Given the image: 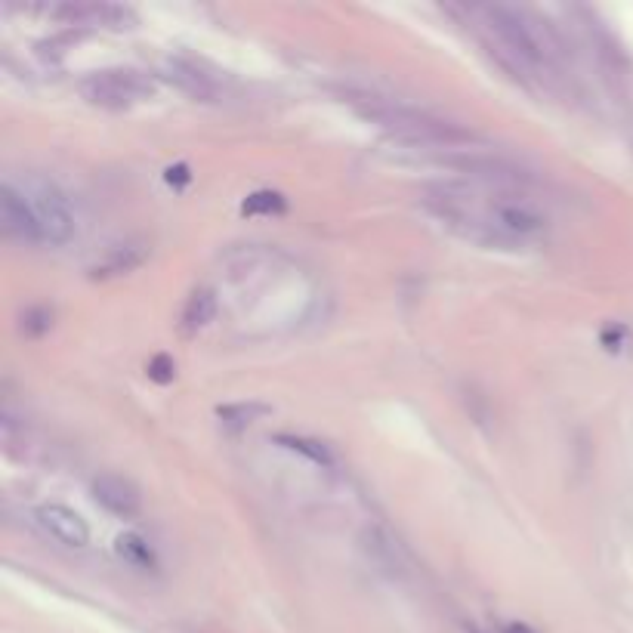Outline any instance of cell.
Returning a JSON list of instances; mask_svg holds the SVG:
<instances>
[{"instance_id":"6da1fadb","label":"cell","mask_w":633,"mask_h":633,"mask_svg":"<svg viewBox=\"0 0 633 633\" xmlns=\"http://www.w3.org/2000/svg\"><path fill=\"white\" fill-rule=\"evenodd\" d=\"M522 186H436L424 195L430 214L482 248L516 251L541 241L547 232V217L532 198L519 192Z\"/></svg>"},{"instance_id":"7a4b0ae2","label":"cell","mask_w":633,"mask_h":633,"mask_svg":"<svg viewBox=\"0 0 633 633\" xmlns=\"http://www.w3.org/2000/svg\"><path fill=\"white\" fill-rule=\"evenodd\" d=\"M473 16L479 19V28L485 31V44L491 53H498L507 68L516 75L532 78L541 75L553 62V44L547 38V28L525 10L491 4L476 7Z\"/></svg>"},{"instance_id":"3957f363","label":"cell","mask_w":633,"mask_h":633,"mask_svg":"<svg viewBox=\"0 0 633 633\" xmlns=\"http://www.w3.org/2000/svg\"><path fill=\"white\" fill-rule=\"evenodd\" d=\"M349 102L356 105L359 115L368 118L371 124L383 127L390 136L402 139L408 146H427V149H445V152H467L473 143V133L457 127L451 121H442L430 112L411 109V105L380 99V96H359L349 93Z\"/></svg>"},{"instance_id":"277c9868","label":"cell","mask_w":633,"mask_h":633,"mask_svg":"<svg viewBox=\"0 0 633 633\" xmlns=\"http://www.w3.org/2000/svg\"><path fill=\"white\" fill-rule=\"evenodd\" d=\"M155 93V84L149 75L136 72V68H105V72H93L81 81V96L99 109H130V105L143 102Z\"/></svg>"},{"instance_id":"5b68a950","label":"cell","mask_w":633,"mask_h":633,"mask_svg":"<svg viewBox=\"0 0 633 633\" xmlns=\"http://www.w3.org/2000/svg\"><path fill=\"white\" fill-rule=\"evenodd\" d=\"M19 192L28 201L34 220H38L44 244H65L75 235V217L68 210V201L50 183H31Z\"/></svg>"},{"instance_id":"8992f818","label":"cell","mask_w":633,"mask_h":633,"mask_svg":"<svg viewBox=\"0 0 633 633\" xmlns=\"http://www.w3.org/2000/svg\"><path fill=\"white\" fill-rule=\"evenodd\" d=\"M0 223H4V232L22 244H44L38 220H34L28 201L22 198V192L16 186H4L0 189Z\"/></svg>"},{"instance_id":"52a82bcc","label":"cell","mask_w":633,"mask_h":633,"mask_svg":"<svg viewBox=\"0 0 633 633\" xmlns=\"http://www.w3.org/2000/svg\"><path fill=\"white\" fill-rule=\"evenodd\" d=\"M38 525L65 547H87V541H90L87 522L75 510H68L62 504H44L38 510Z\"/></svg>"},{"instance_id":"ba28073f","label":"cell","mask_w":633,"mask_h":633,"mask_svg":"<svg viewBox=\"0 0 633 633\" xmlns=\"http://www.w3.org/2000/svg\"><path fill=\"white\" fill-rule=\"evenodd\" d=\"M93 498L102 510H109L118 519H133V516H139V510H143L139 491L121 476H99L93 482Z\"/></svg>"},{"instance_id":"9c48e42d","label":"cell","mask_w":633,"mask_h":633,"mask_svg":"<svg viewBox=\"0 0 633 633\" xmlns=\"http://www.w3.org/2000/svg\"><path fill=\"white\" fill-rule=\"evenodd\" d=\"M59 19H65L68 25H102V28H130L127 22H133L130 10L115 7V4H68L56 10Z\"/></svg>"},{"instance_id":"30bf717a","label":"cell","mask_w":633,"mask_h":633,"mask_svg":"<svg viewBox=\"0 0 633 633\" xmlns=\"http://www.w3.org/2000/svg\"><path fill=\"white\" fill-rule=\"evenodd\" d=\"M164 78L173 84V87H180L186 96L192 99H214L217 96V81L204 75V68L189 62V59H170L164 65Z\"/></svg>"},{"instance_id":"8fae6325","label":"cell","mask_w":633,"mask_h":633,"mask_svg":"<svg viewBox=\"0 0 633 633\" xmlns=\"http://www.w3.org/2000/svg\"><path fill=\"white\" fill-rule=\"evenodd\" d=\"M149 257L146 244L139 241H127V244H118V248H112L109 254H105V260H99L93 266V278H115V275H127L133 272L139 263H143Z\"/></svg>"},{"instance_id":"7c38bea8","label":"cell","mask_w":633,"mask_h":633,"mask_svg":"<svg viewBox=\"0 0 633 633\" xmlns=\"http://www.w3.org/2000/svg\"><path fill=\"white\" fill-rule=\"evenodd\" d=\"M217 315V294L207 291V288H198L189 294L186 306H183V315H180V328L186 334H198L201 328H207L210 322H214Z\"/></svg>"},{"instance_id":"4fadbf2b","label":"cell","mask_w":633,"mask_h":633,"mask_svg":"<svg viewBox=\"0 0 633 633\" xmlns=\"http://www.w3.org/2000/svg\"><path fill=\"white\" fill-rule=\"evenodd\" d=\"M115 550L124 562H130L133 569H155V553L149 547V541H143L139 535L127 532L115 541Z\"/></svg>"},{"instance_id":"5bb4252c","label":"cell","mask_w":633,"mask_h":633,"mask_svg":"<svg viewBox=\"0 0 633 633\" xmlns=\"http://www.w3.org/2000/svg\"><path fill=\"white\" fill-rule=\"evenodd\" d=\"M269 408L266 405H257V402H241V405H223L220 411H217V417L223 420V427H248V424H254L257 417H263Z\"/></svg>"},{"instance_id":"9a60e30c","label":"cell","mask_w":633,"mask_h":633,"mask_svg":"<svg viewBox=\"0 0 633 633\" xmlns=\"http://www.w3.org/2000/svg\"><path fill=\"white\" fill-rule=\"evenodd\" d=\"M50 328H53V309L47 306H28L19 315V331L25 337H44Z\"/></svg>"},{"instance_id":"2e32d148","label":"cell","mask_w":633,"mask_h":633,"mask_svg":"<svg viewBox=\"0 0 633 633\" xmlns=\"http://www.w3.org/2000/svg\"><path fill=\"white\" fill-rule=\"evenodd\" d=\"M241 210L244 214H281V210H285V198L278 192H254L241 204Z\"/></svg>"},{"instance_id":"e0dca14e","label":"cell","mask_w":633,"mask_h":633,"mask_svg":"<svg viewBox=\"0 0 633 633\" xmlns=\"http://www.w3.org/2000/svg\"><path fill=\"white\" fill-rule=\"evenodd\" d=\"M278 442L281 445H288V448H294V451H300V454H306L309 461H315V464H328L331 457H328V451L319 445V442H309V439H294V436H278Z\"/></svg>"},{"instance_id":"ac0fdd59","label":"cell","mask_w":633,"mask_h":633,"mask_svg":"<svg viewBox=\"0 0 633 633\" xmlns=\"http://www.w3.org/2000/svg\"><path fill=\"white\" fill-rule=\"evenodd\" d=\"M146 374L155 380V383H170L173 377H177V365H173V359L170 356H155L149 365H146Z\"/></svg>"},{"instance_id":"d6986e66","label":"cell","mask_w":633,"mask_h":633,"mask_svg":"<svg viewBox=\"0 0 633 633\" xmlns=\"http://www.w3.org/2000/svg\"><path fill=\"white\" fill-rule=\"evenodd\" d=\"M507 633H529V627H522V624H513V627H507Z\"/></svg>"}]
</instances>
